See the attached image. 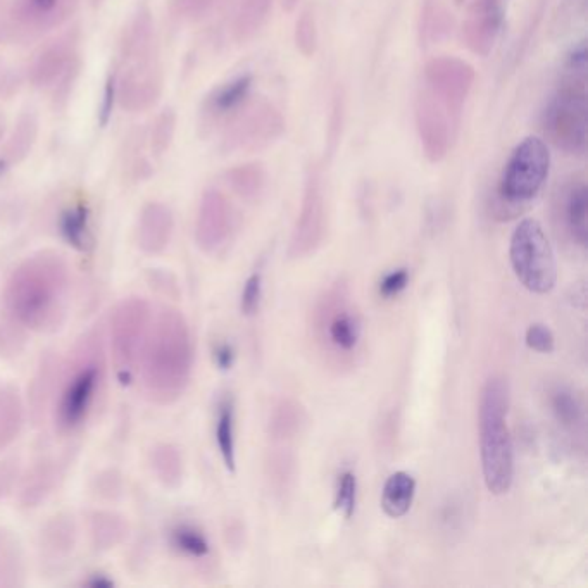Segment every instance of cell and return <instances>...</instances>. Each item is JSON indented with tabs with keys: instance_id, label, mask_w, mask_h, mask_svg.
Returning <instances> with one entry per match:
<instances>
[{
	"instance_id": "ab89813d",
	"label": "cell",
	"mask_w": 588,
	"mask_h": 588,
	"mask_svg": "<svg viewBox=\"0 0 588 588\" xmlns=\"http://www.w3.org/2000/svg\"><path fill=\"white\" fill-rule=\"evenodd\" d=\"M19 476H21L19 457H6L0 461V501L13 492L14 487L18 485Z\"/></svg>"
},
{
	"instance_id": "4fadbf2b",
	"label": "cell",
	"mask_w": 588,
	"mask_h": 588,
	"mask_svg": "<svg viewBox=\"0 0 588 588\" xmlns=\"http://www.w3.org/2000/svg\"><path fill=\"white\" fill-rule=\"evenodd\" d=\"M287 121L280 109L268 101H261L242 114L230 135L235 149L256 152L268 149L283 137Z\"/></svg>"
},
{
	"instance_id": "484cf974",
	"label": "cell",
	"mask_w": 588,
	"mask_h": 588,
	"mask_svg": "<svg viewBox=\"0 0 588 588\" xmlns=\"http://www.w3.org/2000/svg\"><path fill=\"white\" fill-rule=\"evenodd\" d=\"M59 232L75 251H90L94 240H92V233H90L88 207L85 204H75V206L64 209L61 218H59Z\"/></svg>"
},
{
	"instance_id": "7a4b0ae2",
	"label": "cell",
	"mask_w": 588,
	"mask_h": 588,
	"mask_svg": "<svg viewBox=\"0 0 588 588\" xmlns=\"http://www.w3.org/2000/svg\"><path fill=\"white\" fill-rule=\"evenodd\" d=\"M138 364L149 401L169 406L185 394L194 370V340L182 311L164 306L152 316Z\"/></svg>"
},
{
	"instance_id": "74e56055",
	"label": "cell",
	"mask_w": 588,
	"mask_h": 588,
	"mask_svg": "<svg viewBox=\"0 0 588 588\" xmlns=\"http://www.w3.org/2000/svg\"><path fill=\"white\" fill-rule=\"evenodd\" d=\"M525 342L532 351L540 354H551L556 349V338L551 328L542 325V323H533L528 326L525 333Z\"/></svg>"
},
{
	"instance_id": "9a60e30c",
	"label": "cell",
	"mask_w": 588,
	"mask_h": 588,
	"mask_svg": "<svg viewBox=\"0 0 588 588\" xmlns=\"http://www.w3.org/2000/svg\"><path fill=\"white\" fill-rule=\"evenodd\" d=\"M506 19L504 0H475L463 21V42L475 56L487 57L501 37Z\"/></svg>"
},
{
	"instance_id": "7c38bea8",
	"label": "cell",
	"mask_w": 588,
	"mask_h": 588,
	"mask_svg": "<svg viewBox=\"0 0 588 588\" xmlns=\"http://www.w3.org/2000/svg\"><path fill=\"white\" fill-rule=\"evenodd\" d=\"M416 132L421 149L430 163H440L449 156L456 142L461 121H457L428 90L420 87L414 102Z\"/></svg>"
},
{
	"instance_id": "2e32d148",
	"label": "cell",
	"mask_w": 588,
	"mask_h": 588,
	"mask_svg": "<svg viewBox=\"0 0 588 588\" xmlns=\"http://www.w3.org/2000/svg\"><path fill=\"white\" fill-rule=\"evenodd\" d=\"M588 190L583 176H571L557 190L554 214L564 235L580 247L587 245Z\"/></svg>"
},
{
	"instance_id": "d4e9b609",
	"label": "cell",
	"mask_w": 588,
	"mask_h": 588,
	"mask_svg": "<svg viewBox=\"0 0 588 588\" xmlns=\"http://www.w3.org/2000/svg\"><path fill=\"white\" fill-rule=\"evenodd\" d=\"M304 409L292 399L278 401L269 418V437L278 445H288L301 433Z\"/></svg>"
},
{
	"instance_id": "bcb514c9",
	"label": "cell",
	"mask_w": 588,
	"mask_h": 588,
	"mask_svg": "<svg viewBox=\"0 0 588 588\" xmlns=\"http://www.w3.org/2000/svg\"><path fill=\"white\" fill-rule=\"evenodd\" d=\"M87 585H90V587H111V585H114V583L113 580H109V578H104V575H95L94 580H88Z\"/></svg>"
},
{
	"instance_id": "60d3db41",
	"label": "cell",
	"mask_w": 588,
	"mask_h": 588,
	"mask_svg": "<svg viewBox=\"0 0 588 588\" xmlns=\"http://www.w3.org/2000/svg\"><path fill=\"white\" fill-rule=\"evenodd\" d=\"M114 101H116V85H114V76H109L106 87H104L101 111H99V121H101L102 126H106L111 116H113Z\"/></svg>"
},
{
	"instance_id": "52a82bcc",
	"label": "cell",
	"mask_w": 588,
	"mask_h": 588,
	"mask_svg": "<svg viewBox=\"0 0 588 588\" xmlns=\"http://www.w3.org/2000/svg\"><path fill=\"white\" fill-rule=\"evenodd\" d=\"M509 259L514 275L532 294H549L556 287V256L537 219H523L514 228L509 244Z\"/></svg>"
},
{
	"instance_id": "ba28073f",
	"label": "cell",
	"mask_w": 588,
	"mask_h": 588,
	"mask_svg": "<svg viewBox=\"0 0 588 588\" xmlns=\"http://www.w3.org/2000/svg\"><path fill=\"white\" fill-rule=\"evenodd\" d=\"M549 169L551 154L544 140L538 137L523 138L514 147L502 169L497 199L507 209L526 206L542 192Z\"/></svg>"
},
{
	"instance_id": "c3c4849f",
	"label": "cell",
	"mask_w": 588,
	"mask_h": 588,
	"mask_svg": "<svg viewBox=\"0 0 588 588\" xmlns=\"http://www.w3.org/2000/svg\"><path fill=\"white\" fill-rule=\"evenodd\" d=\"M6 161H2V159H0V175H2V173H4V171H6Z\"/></svg>"
},
{
	"instance_id": "e0dca14e",
	"label": "cell",
	"mask_w": 588,
	"mask_h": 588,
	"mask_svg": "<svg viewBox=\"0 0 588 588\" xmlns=\"http://www.w3.org/2000/svg\"><path fill=\"white\" fill-rule=\"evenodd\" d=\"M61 478L59 464L51 457H42L25 475L19 476L18 502L21 509H37L57 488Z\"/></svg>"
},
{
	"instance_id": "7dc6e473",
	"label": "cell",
	"mask_w": 588,
	"mask_h": 588,
	"mask_svg": "<svg viewBox=\"0 0 588 588\" xmlns=\"http://www.w3.org/2000/svg\"><path fill=\"white\" fill-rule=\"evenodd\" d=\"M301 0H282V7L287 13H294Z\"/></svg>"
},
{
	"instance_id": "30bf717a",
	"label": "cell",
	"mask_w": 588,
	"mask_h": 588,
	"mask_svg": "<svg viewBox=\"0 0 588 588\" xmlns=\"http://www.w3.org/2000/svg\"><path fill=\"white\" fill-rule=\"evenodd\" d=\"M328 216H326L325 183L320 168L307 169L304 192H302L301 211L295 221L288 257L304 259L320 249L325 240Z\"/></svg>"
},
{
	"instance_id": "f6af8a7d",
	"label": "cell",
	"mask_w": 588,
	"mask_h": 588,
	"mask_svg": "<svg viewBox=\"0 0 588 588\" xmlns=\"http://www.w3.org/2000/svg\"><path fill=\"white\" fill-rule=\"evenodd\" d=\"M151 285L152 288H157V290L163 287L164 294H173V292H176V283H169L168 275H166V273H161V271H154V273H152Z\"/></svg>"
},
{
	"instance_id": "f546056e",
	"label": "cell",
	"mask_w": 588,
	"mask_h": 588,
	"mask_svg": "<svg viewBox=\"0 0 588 588\" xmlns=\"http://www.w3.org/2000/svg\"><path fill=\"white\" fill-rule=\"evenodd\" d=\"M23 578V557L13 533L0 528V587H16Z\"/></svg>"
},
{
	"instance_id": "5b68a950",
	"label": "cell",
	"mask_w": 588,
	"mask_h": 588,
	"mask_svg": "<svg viewBox=\"0 0 588 588\" xmlns=\"http://www.w3.org/2000/svg\"><path fill=\"white\" fill-rule=\"evenodd\" d=\"M102 380L101 333L83 338L57 395L54 420L59 433L75 432L87 421Z\"/></svg>"
},
{
	"instance_id": "4dcf8cb0",
	"label": "cell",
	"mask_w": 588,
	"mask_h": 588,
	"mask_svg": "<svg viewBox=\"0 0 588 588\" xmlns=\"http://www.w3.org/2000/svg\"><path fill=\"white\" fill-rule=\"evenodd\" d=\"M252 83H254V78L251 75H242L218 88L211 99L214 113H233L244 106L251 97Z\"/></svg>"
},
{
	"instance_id": "ffe728a7",
	"label": "cell",
	"mask_w": 588,
	"mask_h": 588,
	"mask_svg": "<svg viewBox=\"0 0 588 588\" xmlns=\"http://www.w3.org/2000/svg\"><path fill=\"white\" fill-rule=\"evenodd\" d=\"M173 235V218L164 206L145 207L138 226V247L145 254H161Z\"/></svg>"
},
{
	"instance_id": "8d00e7d4",
	"label": "cell",
	"mask_w": 588,
	"mask_h": 588,
	"mask_svg": "<svg viewBox=\"0 0 588 588\" xmlns=\"http://www.w3.org/2000/svg\"><path fill=\"white\" fill-rule=\"evenodd\" d=\"M263 299V275L256 271L245 280L240 297V309L245 316H254L259 311Z\"/></svg>"
},
{
	"instance_id": "ee69618b",
	"label": "cell",
	"mask_w": 588,
	"mask_h": 588,
	"mask_svg": "<svg viewBox=\"0 0 588 588\" xmlns=\"http://www.w3.org/2000/svg\"><path fill=\"white\" fill-rule=\"evenodd\" d=\"M23 344L19 342L18 335H14L13 330H0V356L4 354H18Z\"/></svg>"
},
{
	"instance_id": "5bb4252c",
	"label": "cell",
	"mask_w": 588,
	"mask_h": 588,
	"mask_svg": "<svg viewBox=\"0 0 588 588\" xmlns=\"http://www.w3.org/2000/svg\"><path fill=\"white\" fill-rule=\"evenodd\" d=\"M235 211L225 195L211 190L204 195L197 225H195V242L197 247L206 254L221 251L235 232Z\"/></svg>"
},
{
	"instance_id": "603a6c76",
	"label": "cell",
	"mask_w": 588,
	"mask_h": 588,
	"mask_svg": "<svg viewBox=\"0 0 588 588\" xmlns=\"http://www.w3.org/2000/svg\"><path fill=\"white\" fill-rule=\"evenodd\" d=\"M214 437H216L219 456L223 459L226 470L235 473L237 445H235V402L232 395L226 394L219 399Z\"/></svg>"
},
{
	"instance_id": "277c9868",
	"label": "cell",
	"mask_w": 588,
	"mask_h": 588,
	"mask_svg": "<svg viewBox=\"0 0 588 588\" xmlns=\"http://www.w3.org/2000/svg\"><path fill=\"white\" fill-rule=\"evenodd\" d=\"M313 333L326 363L337 370L351 368L363 344V318L349 283L342 278L326 288L316 302Z\"/></svg>"
},
{
	"instance_id": "9c48e42d",
	"label": "cell",
	"mask_w": 588,
	"mask_h": 588,
	"mask_svg": "<svg viewBox=\"0 0 588 588\" xmlns=\"http://www.w3.org/2000/svg\"><path fill=\"white\" fill-rule=\"evenodd\" d=\"M152 307L144 297H126L114 307L109 326L111 356L119 382L128 385L138 368L152 323Z\"/></svg>"
},
{
	"instance_id": "836d02e7",
	"label": "cell",
	"mask_w": 588,
	"mask_h": 588,
	"mask_svg": "<svg viewBox=\"0 0 588 588\" xmlns=\"http://www.w3.org/2000/svg\"><path fill=\"white\" fill-rule=\"evenodd\" d=\"M318 23L311 9L302 11L301 16L295 23L294 42L297 51L301 52L304 57L314 56L318 49Z\"/></svg>"
},
{
	"instance_id": "3957f363",
	"label": "cell",
	"mask_w": 588,
	"mask_h": 588,
	"mask_svg": "<svg viewBox=\"0 0 588 588\" xmlns=\"http://www.w3.org/2000/svg\"><path fill=\"white\" fill-rule=\"evenodd\" d=\"M507 413L509 385L501 376H492L480 392L478 426L483 482L494 495L507 494L514 482V447Z\"/></svg>"
},
{
	"instance_id": "b9f144b4",
	"label": "cell",
	"mask_w": 588,
	"mask_h": 588,
	"mask_svg": "<svg viewBox=\"0 0 588 588\" xmlns=\"http://www.w3.org/2000/svg\"><path fill=\"white\" fill-rule=\"evenodd\" d=\"M214 364L221 371L232 370L235 364V349L228 342H219L213 351Z\"/></svg>"
},
{
	"instance_id": "e575fe53",
	"label": "cell",
	"mask_w": 588,
	"mask_h": 588,
	"mask_svg": "<svg viewBox=\"0 0 588 588\" xmlns=\"http://www.w3.org/2000/svg\"><path fill=\"white\" fill-rule=\"evenodd\" d=\"M587 16V0H563L552 21V33L557 37H563L573 30V26L585 21Z\"/></svg>"
},
{
	"instance_id": "f1b7e54d",
	"label": "cell",
	"mask_w": 588,
	"mask_h": 588,
	"mask_svg": "<svg viewBox=\"0 0 588 588\" xmlns=\"http://www.w3.org/2000/svg\"><path fill=\"white\" fill-rule=\"evenodd\" d=\"M169 544L178 554L190 559H204L211 552L206 535L190 523H178L169 530Z\"/></svg>"
},
{
	"instance_id": "8fae6325",
	"label": "cell",
	"mask_w": 588,
	"mask_h": 588,
	"mask_svg": "<svg viewBox=\"0 0 588 588\" xmlns=\"http://www.w3.org/2000/svg\"><path fill=\"white\" fill-rule=\"evenodd\" d=\"M475 78V68L463 59L454 56L433 57L423 68L421 87L428 90L457 121H461Z\"/></svg>"
},
{
	"instance_id": "1f68e13d",
	"label": "cell",
	"mask_w": 588,
	"mask_h": 588,
	"mask_svg": "<svg viewBox=\"0 0 588 588\" xmlns=\"http://www.w3.org/2000/svg\"><path fill=\"white\" fill-rule=\"evenodd\" d=\"M551 411L557 423L566 430H576L583 426L585 421L582 402L570 388L557 387L552 390Z\"/></svg>"
},
{
	"instance_id": "7bdbcfd3",
	"label": "cell",
	"mask_w": 588,
	"mask_h": 588,
	"mask_svg": "<svg viewBox=\"0 0 588 588\" xmlns=\"http://www.w3.org/2000/svg\"><path fill=\"white\" fill-rule=\"evenodd\" d=\"M25 2L28 13L37 18H45L56 11L61 0H25Z\"/></svg>"
},
{
	"instance_id": "ac0fdd59",
	"label": "cell",
	"mask_w": 588,
	"mask_h": 588,
	"mask_svg": "<svg viewBox=\"0 0 588 588\" xmlns=\"http://www.w3.org/2000/svg\"><path fill=\"white\" fill-rule=\"evenodd\" d=\"M78 526L71 514L59 513L45 521L38 533V549L51 561H61L75 551Z\"/></svg>"
},
{
	"instance_id": "6da1fadb",
	"label": "cell",
	"mask_w": 588,
	"mask_h": 588,
	"mask_svg": "<svg viewBox=\"0 0 588 588\" xmlns=\"http://www.w3.org/2000/svg\"><path fill=\"white\" fill-rule=\"evenodd\" d=\"M69 264L61 254L42 251L14 269L4 287V306L19 328L51 333L61 328L68 309Z\"/></svg>"
},
{
	"instance_id": "f35d334b",
	"label": "cell",
	"mask_w": 588,
	"mask_h": 588,
	"mask_svg": "<svg viewBox=\"0 0 588 588\" xmlns=\"http://www.w3.org/2000/svg\"><path fill=\"white\" fill-rule=\"evenodd\" d=\"M409 285V269L397 268L383 275L378 285V292L383 299H395L406 290Z\"/></svg>"
},
{
	"instance_id": "83f0119b",
	"label": "cell",
	"mask_w": 588,
	"mask_h": 588,
	"mask_svg": "<svg viewBox=\"0 0 588 588\" xmlns=\"http://www.w3.org/2000/svg\"><path fill=\"white\" fill-rule=\"evenodd\" d=\"M228 183L233 188V192L245 201H256L266 188L268 173L261 164H244V166L233 168L228 173Z\"/></svg>"
},
{
	"instance_id": "d590c367",
	"label": "cell",
	"mask_w": 588,
	"mask_h": 588,
	"mask_svg": "<svg viewBox=\"0 0 588 588\" xmlns=\"http://www.w3.org/2000/svg\"><path fill=\"white\" fill-rule=\"evenodd\" d=\"M123 476L118 470H104L95 476L92 482V492L102 501H116L123 495Z\"/></svg>"
},
{
	"instance_id": "d6986e66",
	"label": "cell",
	"mask_w": 588,
	"mask_h": 588,
	"mask_svg": "<svg viewBox=\"0 0 588 588\" xmlns=\"http://www.w3.org/2000/svg\"><path fill=\"white\" fill-rule=\"evenodd\" d=\"M88 537L95 551H113L130 535V523L123 514L95 509L88 514Z\"/></svg>"
},
{
	"instance_id": "cb8c5ba5",
	"label": "cell",
	"mask_w": 588,
	"mask_h": 588,
	"mask_svg": "<svg viewBox=\"0 0 588 588\" xmlns=\"http://www.w3.org/2000/svg\"><path fill=\"white\" fill-rule=\"evenodd\" d=\"M416 495V480L406 471H395L383 485L382 509L390 518H402L409 513Z\"/></svg>"
},
{
	"instance_id": "4316f807",
	"label": "cell",
	"mask_w": 588,
	"mask_h": 588,
	"mask_svg": "<svg viewBox=\"0 0 588 588\" xmlns=\"http://www.w3.org/2000/svg\"><path fill=\"white\" fill-rule=\"evenodd\" d=\"M273 2L275 0H240L235 19V35L240 44L249 42L263 30L268 23Z\"/></svg>"
},
{
	"instance_id": "d6a6232c",
	"label": "cell",
	"mask_w": 588,
	"mask_h": 588,
	"mask_svg": "<svg viewBox=\"0 0 588 588\" xmlns=\"http://www.w3.org/2000/svg\"><path fill=\"white\" fill-rule=\"evenodd\" d=\"M333 506L345 520H351L357 506V478L354 471L344 470L337 478Z\"/></svg>"
},
{
	"instance_id": "8992f818",
	"label": "cell",
	"mask_w": 588,
	"mask_h": 588,
	"mask_svg": "<svg viewBox=\"0 0 588 588\" xmlns=\"http://www.w3.org/2000/svg\"><path fill=\"white\" fill-rule=\"evenodd\" d=\"M587 113V73L563 69V78L542 113L545 137L559 151L583 156L587 151Z\"/></svg>"
},
{
	"instance_id": "7402d4cb",
	"label": "cell",
	"mask_w": 588,
	"mask_h": 588,
	"mask_svg": "<svg viewBox=\"0 0 588 588\" xmlns=\"http://www.w3.org/2000/svg\"><path fill=\"white\" fill-rule=\"evenodd\" d=\"M152 475L164 488L175 490L183 483L185 461L180 447L169 442H159L149 452Z\"/></svg>"
},
{
	"instance_id": "44dd1931",
	"label": "cell",
	"mask_w": 588,
	"mask_h": 588,
	"mask_svg": "<svg viewBox=\"0 0 588 588\" xmlns=\"http://www.w3.org/2000/svg\"><path fill=\"white\" fill-rule=\"evenodd\" d=\"M25 425V404L18 388L6 383L0 385V452L18 440Z\"/></svg>"
}]
</instances>
